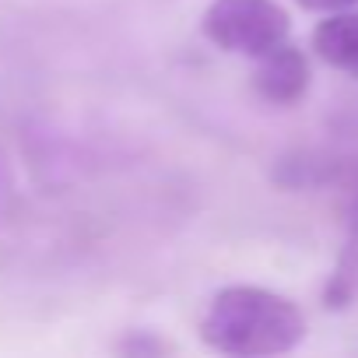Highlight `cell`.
Listing matches in <instances>:
<instances>
[{
  "label": "cell",
  "mask_w": 358,
  "mask_h": 358,
  "mask_svg": "<svg viewBox=\"0 0 358 358\" xmlns=\"http://www.w3.org/2000/svg\"><path fill=\"white\" fill-rule=\"evenodd\" d=\"M201 341L218 355L267 358L295 351L306 341V313L260 285H229L211 295L201 323Z\"/></svg>",
  "instance_id": "obj_1"
},
{
  "label": "cell",
  "mask_w": 358,
  "mask_h": 358,
  "mask_svg": "<svg viewBox=\"0 0 358 358\" xmlns=\"http://www.w3.org/2000/svg\"><path fill=\"white\" fill-rule=\"evenodd\" d=\"M201 32L218 50L257 60L288 39L292 18L278 0H211Z\"/></svg>",
  "instance_id": "obj_2"
},
{
  "label": "cell",
  "mask_w": 358,
  "mask_h": 358,
  "mask_svg": "<svg viewBox=\"0 0 358 358\" xmlns=\"http://www.w3.org/2000/svg\"><path fill=\"white\" fill-rule=\"evenodd\" d=\"M313 71L309 60L299 46H292L288 39L278 43L274 50H267L264 57H257V71H253V88L264 102L271 106H295L306 92H309Z\"/></svg>",
  "instance_id": "obj_3"
},
{
  "label": "cell",
  "mask_w": 358,
  "mask_h": 358,
  "mask_svg": "<svg viewBox=\"0 0 358 358\" xmlns=\"http://www.w3.org/2000/svg\"><path fill=\"white\" fill-rule=\"evenodd\" d=\"M313 50L327 67L358 81V15L355 11L327 15L313 29Z\"/></svg>",
  "instance_id": "obj_4"
},
{
  "label": "cell",
  "mask_w": 358,
  "mask_h": 358,
  "mask_svg": "<svg viewBox=\"0 0 358 358\" xmlns=\"http://www.w3.org/2000/svg\"><path fill=\"white\" fill-rule=\"evenodd\" d=\"M358 299V239L348 236L337 264H334V274L323 288V306L327 309H348L351 302Z\"/></svg>",
  "instance_id": "obj_5"
},
{
  "label": "cell",
  "mask_w": 358,
  "mask_h": 358,
  "mask_svg": "<svg viewBox=\"0 0 358 358\" xmlns=\"http://www.w3.org/2000/svg\"><path fill=\"white\" fill-rule=\"evenodd\" d=\"M120 351L123 355H165L172 351V344L155 334H130V341H120Z\"/></svg>",
  "instance_id": "obj_6"
},
{
  "label": "cell",
  "mask_w": 358,
  "mask_h": 358,
  "mask_svg": "<svg viewBox=\"0 0 358 358\" xmlns=\"http://www.w3.org/2000/svg\"><path fill=\"white\" fill-rule=\"evenodd\" d=\"M302 11H316V15H334V11H348L358 0H295Z\"/></svg>",
  "instance_id": "obj_7"
},
{
  "label": "cell",
  "mask_w": 358,
  "mask_h": 358,
  "mask_svg": "<svg viewBox=\"0 0 358 358\" xmlns=\"http://www.w3.org/2000/svg\"><path fill=\"white\" fill-rule=\"evenodd\" d=\"M344 222H348V236L358 239V183L351 187V197H348V208H344Z\"/></svg>",
  "instance_id": "obj_8"
}]
</instances>
